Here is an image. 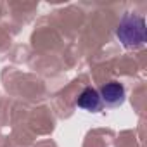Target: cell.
<instances>
[{
	"label": "cell",
	"instance_id": "6da1fadb",
	"mask_svg": "<svg viewBox=\"0 0 147 147\" xmlns=\"http://www.w3.org/2000/svg\"><path fill=\"white\" fill-rule=\"evenodd\" d=\"M116 36L125 49H140L145 45V19L135 14H125L116 30Z\"/></svg>",
	"mask_w": 147,
	"mask_h": 147
},
{
	"label": "cell",
	"instance_id": "7a4b0ae2",
	"mask_svg": "<svg viewBox=\"0 0 147 147\" xmlns=\"http://www.w3.org/2000/svg\"><path fill=\"white\" fill-rule=\"evenodd\" d=\"M99 95H100V100H102V106H107V107H118L125 102V87L119 83V82H109L106 85L100 87L99 90Z\"/></svg>",
	"mask_w": 147,
	"mask_h": 147
},
{
	"label": "cell",
	"instance_id": "3957f363",
	"mask_svg": "<svg viewBox=\"0 0 147 147\" xmlns=\"http://www.w3.org/2000/svg\"><path fill=\"white\" fill-rule=\"evenodd\" d=\"M76 106L87 113H99L102 109V100H100V95H99V90L92 88V87H87L82 90V94L78 95L76 99Z\"/></svg>",
	"mask_w": 147,
	"mask_h": 147
}]
</instances>
